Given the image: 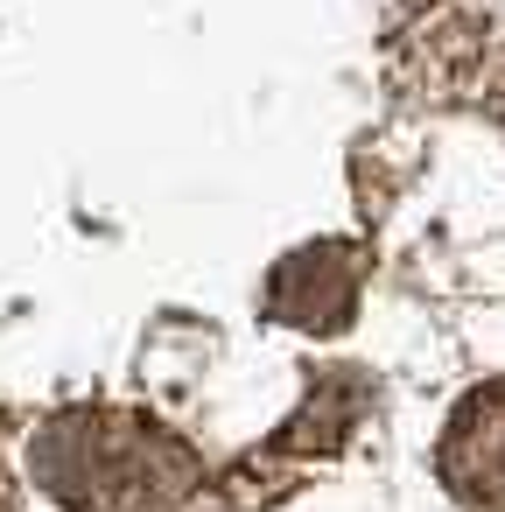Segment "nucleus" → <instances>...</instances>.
Wrapping results in <instances>:
<instances>
[{
	"label": "nucleus",
	"instance_id": "obj_2",
	"mask_svg": "<svg viewBox=\"0 0 505 512\" xmlns=\"http://www.w3.org/2000/svg\"><path fill=\"white\" fill-rule=\"evenodd\" d=\"M435 463L463 512H505V386H484L449 414Z\"/></svg>",
	"mask_w": 505,
	"mask_h": 512
},
{
	"label": "nucleus",
	"instance_id": "obj_1",
	"mask_svg": "<svg viewBox=\"0 0 505 512\" xmlns=\"http://www.w3.org/2000/svg\"><path fill=\"white\" fill-rule=\"evenodd\" d=\"M36 477L64 512H176L197 463L141 414H71L36 435Z\"/></svg>",
	"mask_w": 505,
	"mask_h": 512
}]
</instances>
